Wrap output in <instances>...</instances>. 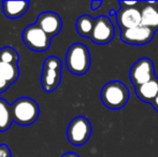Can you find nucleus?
<instances>
[{"mask_svg":"<svg viewBox=\"0 0 158 157\" xmlns=\"http://www.w3.org/2000/svg\"><path fill=\"white\" fill-rule=\"evenodd\" d=\"M13 123L12 110L9 102L0 98V131H6Z\"/></svg>","mask_w":158,"mask_h":157,"instance_id":"16","label":"nucleus"},{"mask_svg":"<svg viewBox=\"0 0 158 157\" xmlns=\"http://www.w3.org/2000/svg\"><path fill=\"white\" fill-rule=\"evenodd\" d=\"M115 36V29L110 17L100 15L96 19L90 40L95 44H108Z\"/></svg>","mask_w":158,"mask_h":157,"instance_id":"8","label":"nucleus"},{"mask_svg":"<svg viewBox=\"0 0 158 157\" xmlns=\"http://www.w3.org/2000/svg\"><path fill=\"white\" fill-rule=\"evenodd\" d=\"M66 66L71 73L85 74L90 67V54L87 46L82 43L72 44L66 54Z\"/></svg>","mask_w":158,"mask_h":157,"instance_id":"3","label":"nucleus"},{"mask_svg":"<svg viewBox=\"0 0 158 157\" xmlns=\"http://www.w3.org/2000/svg\"><path fill=\"white\" fill-rule=\"evenodd\" d=\"M61 81V61L58 57L50 56L44 60L41 84L44 92L51 93L59 86Z\"/></svg>","mask_w":158,"mask_h":157,"instance_id":"4","label":"nucleus"},{"mask_svg":"<svg viewBox=\"0 0 158 157\" xmlns=\"http://www.w3.org/2000/svg\"><path fill=\"white\" fill-rule=\"evenodd\" d=\"M116 21L121 31L135 28L141 25V11L135 6H121L119 10L117 11Z\"/></svg>","mask_w":158,"mask_h":157,"instance_id":"10","label":"nucleus"},{"mask_svg":"<svg viewBox=\"0 0 158 157\" xmlns=\"http://www.w3.org/2000/svg\"><path fill=\"white\" fill-rule=\"evenodd\" d=\"M0 157H12L10 149L6 144H0Z\"/></svg>","mask_w":158,"mask_h":157,"instance_id":"19","label":"nucleus"},{"mask_svg":"<svg viewBox=\"0 0 158 157\" xmlns=\"http://www.w3.org/2000/svg\"><path fill=\"white\" fill-rule=\"evenodd\" d=\"M10 87V84L8 83V82L6 81L1 76V74H0V93H3L6 92L8 88Z\"/></svg>","mask_w":158,"mask_h":157,"instance_id":"20","label":"nucleus"},{"mask_svg":"<svg viewBox=\"0 0 158 157\" xmlns=\"http://www.w3.org/2000/svg\"><path fill=\"white\" fill-rule=\"evenodd\" d=\"M0 74L11 85L19 76V65H13V64H6L0 61Z\"/></svg>","mask_w":158,"mask_h":157,"instance_id":"17","label":"nucleus"},{"mask_svg":"<svg viewBox=\"0 0 158 157\" xmlns=\"http://www.w3.org/2000/svg\"><path fill=\"white\" fill-rule=\"evenodd\" d=\"M141 25L154 31L158 30V1L144 2V6L141 9Z\"/></svg>","mask_w":158,"mask_h":157,"instance_id":"12","label":"nucleus"},{"mask_svg":"<svg viewBox=\"0 0 158 157\" xmlns=\"http://www.w3.org/2000/svg\"><path fill=\"white\" fill-rule=\"evenodd\" d=\"M35 24L51 38L57 36L63 28L60 16L54 12H43L39 14Z\"/></svg>","mask_w":158,"mask_h":157,"instance_id":"11","label":"nucleus"},{"mask_svg":"<svg viewBox=\"0 0 158 157\" xmlns=\"http://www.w3.org/2000/svg\"><path fill=\"white\" fill-rule=\"evenodd\" d=\"M61 157H80V156L77 153H74V152H69V153L64 154Z\"/></svg>","mask_w":158,"mask_h":157,"instance_id":"24","label":"nucleus"},{"mask_svg":"<svg viewBox=\"0 0 158 157\" xmlns=\"http://www.w3.org/2000/svg\"><path fill=\"white\" fill-rule=\"evenodd\" d=\"M155 31L143 25L137 26L131 29L121 31L119 38L126 44L130 45H145L154 38Z\"/></svg>","mask_w":158,"mask_h":157,"instance_id":"9","label":"nucleus"},{"mask_svg":"<svg viewBox=\"0 0 158 157\" xmlns=\"http://www.w3.org/2000/svg\"><path fill=\"white\" fill-rule=\"evenodd\" d=\"M29 8V1H3L2 11L3 14L10 19H16L23 16Z\"/></svg>","mask_w":158,"mask_h":157,"instance_id":"13","label":"nucleus"},{"mask_svg":"<svg viewBox=\"0 0 158 157\" xmlns=\"http://www.w3.org/2000/svg\"><path fill=\"white\" fill-rule=\"evenodd\" d=\"M155 69L152 59L143 57L137 60L129 71V79L135 87L155 79Z\"/></svg>","mask_w":158,"mask_h":157,"instance_id":"7","label":"nucleus"},{"mask_svg":"<svg viewBox=\"0 0 158 157\" xmlns=\"http://www.w3.org/2000/svg\"><path fill=\"white\" fill-rule=\"evenodd\" d=\"M151 105H152L153 108H154V109L158 112V96L154 99V100L152 101V102H151Z\"/></svg>","mask_w":158,"mask_h":157,"instance_id":"23","label":"nucleus"},{"mask_svg":"<svg viewBox=\"0 0 158 157\" xmlns=\"http://www.w3.org/2000/svg\"><path fill=\"white\" fill-rule=\"evenodd\" d=\"M19 60V53L11 46H4L0 48V61L6 64H13L17 65Z\"/></svg>","mask_w":158,"mask_h":157,"instance_id":"18","label":"nucleus"},{"mask_svg":"<svg viewBox=\"0 0 158 157\" xmlns=\"http://www.w3.org/2000/svg\"><path fill=\"white\" fill-rule=\"evenodd\" d=\"M95 21L96 19H93L90 15H81L75 23L77 34L84 38H90L95 26Z\"/></svg>","mask_w":158,"mask_h":157,"instance_id":"15","label":"nucleus"},{"mask_svg":"<svg viewBox=\"0 0 158 157\" xmlns=\"http://www.w3.org/2000/svg\"><path fill=\"white\" fill-rule=\"evenodd\" d=\"M116 14H117L116 11L111 10V11H110V13H109V17H110V16H113V15H115V16H116Z\"/></svg>","mask_w":158,"mask_h":157,"instance_id":"25","label":"nucleus"},{"mask_svg":"<svg viewBox=\"0 0 158 157\" xmlns=\"http://www.w3.org/2000/svg\"><path fill=\"white\" fill-rule=\"evenodd\" d=\"M101 4H102V1H100V0H93L92 3H90V9H92L93 11H96L101 6Z\"/></svg>","mask_w":158,"mask_h":157,"instance_id":"21","label":"nucleus"},{"mask_svg":"<svg viewBox=\"0 0 158 157\" xmlns=\"http://www.w3.org/2000/svg\"><path fill=\"white\" fill-rule=\"evenodd\" d=\"M22 39L28 48L35 52H44L51 46V40L37 24L29 25L24 29L22 34Z\"/></svg>","mask_w":158,"mask_h":157,"instance_id":"6","label":"nucleus"},{"mask_svg":"<svg viewBox=\"0 0 158 157\" xmlns=\"http://www.w3.org/2000/svg\"><path fill=\"white\" fill-rule=\"evenodd\" d=\"M119 4L124 6H135L137 4H139V2L137 1H119Z\"/></svg>","mask_w":158,"mask_h":157,"instance_id":"22","label":"nucleus"},{"mask_svg":"<svg viewBox=\"0 0 158 157\" xmlns=\"http://www.w3.org/2000/svg\"><path fill=\"white\" fill-rule=\"evenodd\" d=\"M135 95L140 100L151 103L158 96V78L135 87Z\"/></svg>","mask_w":158,"mask_h":157,"instance_id":"14","label":"nucleus"},{"mask_svg":"<svg viewBox=\"0 0 158 157\" xmlns=\"http://www.w3.org/2000/svg\"><path fill=\"white\" fill-rule=\"evenodd\" d=\"M100 98L102 103L109 109H122L129 100V89L122 82L111 81L102 87Z\"/></svg>","mask_w":158,"mask_h":157,"instance_id":"1","label":"nucleus"},{"mask_svg":"<svg viewBox=\"0 0 158 157\" xmlns=\"http://www.w3.org/2000/svg\"><path fill=\"white\" fill-rule=\"evenodd\" d=\"M13 122L21 126H28L39 118L40 108L37 101L28 97H22L11 105Z\"/></svg>","mask_w":158,"mask_h":157,"instance_id":"2","label":"nucleus"},{"mask_svg":"<svg viewBox=\"0 0 158 157\" xmlns=\"http://www.w3.org/2000/svg\"><path fill=\"white\" fill-rule=\"evenodd\" d=\"M92 125L85 116H77L70 122L67 129L68 141L73 145H83L89 140Z\"/></svg>","mask_w":158,"mask_h":157,"instance_id":"5","label":"nucleus"}]
</instances>
